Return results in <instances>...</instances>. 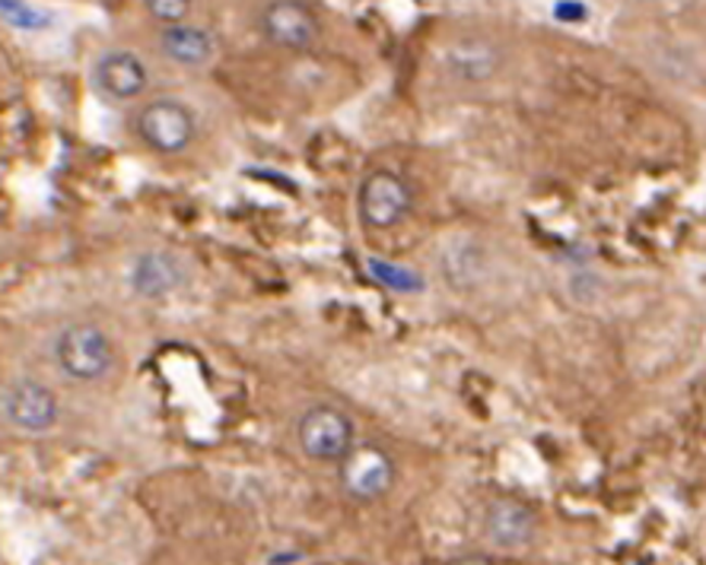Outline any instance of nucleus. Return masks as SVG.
<instances>
[{
    "label": "nucleus",
    "mask_w": 706,
    "mask_h": 565,
    "mask_svg": "<svg viewBox=\"0 0 706 565\" xmlns=\"http://www.w3.org/2000/svg\"><path fill=\"white\" fill-rule=\"evenodd\" d=\"M535 512L519 502V499H494L487 505V537L506 547V550H516V547H525L532 537H535Z\"/></svg>",
    "instance_id": "10"
},
{
    "label": "nucleus",
    "mask_w": 706,
    "mask_h": 565,
    "mask_svg": "<svg viewBox=\"0 0 706 565\" xmlns=\"http://www.w3.org/2000/svg\"><path fill=\"white\" fill-rule=\"evenodd\" d=\"M137 137L160 156L185 153L198 134V118L182 99H153L137 112Z\"/></svg>",
    "instance_id": "2"
},
{
    "label": "nucleus",
    "mask_w": 706,
    "mask_h": 565,
    "mask_svg": "<svg viewBox=\"0 0 706 565\" xmlns=\"http://www.w3.org/2000/svg\"><path fill=\"white\" fill-rule=\"evenodd\" d=\"M127 280L140 299H166L185 282V271L178 258H172L166 251H144L134 258Z\"/></svg>",
    "instance_id": "9"
},
{
    "label": "nucleus",
    "mask_w": 706,
    "mask_h": 565,
    "mask_svg": "<svg viewBox=\"0 0 706 565\" xmlns=\"http://www.w3.org/2000/svg\"><path fill=\"white\" fill-rule=\"evenodd\" d=\"M414 206V194L408 188V181L395 172H370L360 185V194H357V210H360V219L367 229H395L398 223L408 219Z\"/></svg>",
    "instance_id": "4"
},
{
    "label": "nucleus",
    "mask_w": 706,
    "mask_h": 565,
    "mask_svg": "<svg viewBox=\"0 0 706 565\" xmlns=\"http://www.w3.org/2000/svg\"><path fill=\"white\" fill-rule=\"evenodd\" d=\"M0 20H7L10 26L23 29V33H39L54 23L51 13H45L39 7L26 3V0H0Z\"/></svg>",
    "instance_id": "13"
},
{
    "label": "nucleus",
    "mask_w": 706,
    "mask_h": 565,
    "mask_svg": "<svg viewBox=\"0 0 706 565\" xmlns=\"http://www.w3.org/2000/svg\"><path fill=\"white\" fill-rule=\"evenodd\" d=\"M3 413L23 432H48L58 423L61 406H58L54 391L45 388L42 381L23 378V381L10 385V391L3 398Z\"/></svg>",
    "instance_id": "7"
},
{
    "label": "nucleus",
    "mask_w": 706,
    "mask_h": 565,
    "mask_svg": "<svg viewBox=\"0 0 706 565\" xmlns=\"http://www.w3.org/2000/svg\"><path fill=\"white\" fill-rule=\"evenodd\" d=\"M261 36L277 48H309L319 39V20L302 0H271L261 10Z\"/></svg>",
    "instance_id": "6"
},
{
    "label": "nucleus",
    "mask_w": 706,
    "mask_h": 565,
    "mask_svg": "<svg viewBox=\"0 0 706 565\" xmlns=\"http://www.w3.org/2000/svg\"><path fill=\"white\" fill-rule=\"evenodd\" d=\"M54 363L71 381H99L115 363L112 337L99 324H67L54 340Z\"/></svg>",
    "instance_id": "1"
},
{
    "label": "nucleus",
    "mask_w": 706,
    "mask_h": 565,
    "mask_svg": "<svg viewBox=\"0 0 706 565\" xmlns=\"http://www.w3.org/2000/svg\"><path fill=\"white\" fill-rule=\"evenodd\" d=\"M92 83H96V89L106 99L131 102V99L144 96V89L150 83V74H147V64L134 51L115 48V51H106L92 64Z\"/></svg>",
    "instance_id": "8"
},
{
    "label": "nucleus",
    "mask_w": 706,
    "mask_h": 565,
    "mask_svg": "<svg viewBox=\"0 0 706 565\" xmlns=\"http://www.w3.org/2000/svg\"><path fill=\"white\" fill-rule=\"evenodd\" d=\"M449 565H497V563H491L487 556H465V560H456V563Z\"/></svg>",
    "instance_id": "16"
},
{
    "label": "nucleus",
    "mask_w": 706,
    "mask_h": 565,
    "mask_svg": "<svg viewBox=\"0 0 706 565\" xmlns=\"http://www.w3.org/2000/svg\"><path fill=\"white\" fill-rule=\"evenodd\" d=\"M340 484L347 489V495L360 502H373L395 484V461L375 444H360L340 461Z\"/></svg>",
    "instance_id": "5"
},
{
    "label": "nucleus",
    "mask_w": 706,
    "mask_h": 565,
    "mask_svg": "<svg viewBox=\"0 0 706 565\" xmlns=\"http://www.w3.org/2000/svg\"><path fill=\"white\" fill-rule=\"evenodd\" d=\"M144 3H147L150 16L166 23V26L182 23L188 16V10H191V0H144Z\"/></svg>",
    "instance_id": "14"
},
{
    "label": "nucleus",
    "mask_w": 706,
    "mask_h": 565,
    "mask_svg": "<svg viewBox=\"0 0 706 565\" xmlns=\"http://www.w3.org/2000/svg\"><path fill=\"white\" fill-rule=\"evenodd\" d=\"M554 16H557L560 23H582V20L589 16V10H585L582 0H557V3H554Z\"/></svg>",
    "instance_id": "15"
},
{
    "label": "nucleus",
    "mask_w": 706,
    "mask_h": 565,
    "mask_svg": "<svg viewBox=\"0 0 706 565\" xmlns=\"http://www.w3.org/2000/svg\"><path fill=\"white\" fill-rule=\"evenodd\" d=\"M367 267H370L373 280H379L392 292H420L423 289V277L411 267H401V264H392V261H382V258H370Z\"/></svg>",
    "instance_id": "12"
},
{
    "label": "nucleus",
    "mask_w": 706,
    "mask_h": 565,
    "mask_svg": "<svg viewBox=\"0 0 706 565\" xmlns=\"http://www.w3.org/2000/svg\"><path fill=\"white\" fill-rule=\"evenodd\" d=\"M213 36L201 26H188V23H175L163 29V51L175 64L185 67H201L213 58Z\"/></svg>",
    "instance_id": "11"
},
{
    "label": "nucleus",
    "mask_w": 706,
    "mask_h": 565,
    "mask_svg": "<svg viewBox=\"0 0 706 565\" xmlns=\"http://www.w3.org/2000/svg\"><path fill=\"white\" fill-rule=\"evenodd\" d=\"M299 448L306 451V457L312 461H322V464H340L357 444V432H354V423L344 410L329 404L312 406L302 413L299 419Z\"/></svg>",
    "instance_id": "3"
}]
</instances>
